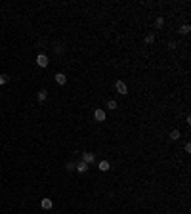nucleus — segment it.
Returning <instances> with one entry per match:
<instances>
[{
	"instance_id": "f257e3e1",
	"label": "nucleus",
	"mask_w": 191,
	"mask_h": 214,
	"mask_svg": "<svg viewBox=\"0 0 191 214\" xmlns=\"http://www.w3.org/2000/svg\"><path fill=\"white\" fill-rule=\"evenodd\" d=\"M94 117H96V121H98V123H103V121H105V111H103V109H96Z\"/></svg>"
},
{
	"instance_id": "f03ea898",
	"label": "nucleus",
	"mask_w": 191,
	"mask_h": 214,
	"mask_svg": "<svg viewBox=\"0 0 191 214\" xmlns=\"http://www.w3.org/2000/svg\"><path fill=\"white\" fill-rule=\"evenodd\" d=\"M37 65H38V67H46V65H48V57H46L44 54H40L37 57Z\"/></svg>"
},
{
	"instance_id": "7ed1b4c3",
	"label": "nucleus",
	"mask_w": 191,
	"mask_h": 214,
	"mask_svg": "<svg viewBox=\"0 0 191 214\" xmlns=\"http://www.w3.org/2000/svg\"><path fill=\"white\" fill-rule=\"evenodd\" d=\"M115 88H117V92H118V94H126V84H124L122 80H118L117 84H115Z\"/></svg>"
},
{
	"instance_id": "20e7f679",
	"label": "nucleus",
	"mask_w": 191,
	"mask_h": 214,
	"mask_svg": "<svg viewBox=\"0 0 191 214\" xmlns=\"http://www.w3.org/2000/svg\"><path fill=\"white\" fill-rule=\"evenodd\" d=\"M82 163H86V164L94 163V153H84L82 155Z\"/></svg>"
},
{
	"instance_id": "39448f33",
	"label": "nucleus",
	"mask_w": 191,
	"mask_h": 214,
	"mask_svg": "<svg viewBox=\"0 0 191 214\" xmlns=\"http://www.w3.org/2000/svg\"><path fill=\"white\" fill-rule=\"evenodd\" d=\"M75 168H77L78 172H86V170H88V164H86V163H82V161H80L78 164H75Z\"/></svg>"
},
{
	"instance_id": "423d86ee",
	"label": "nucleus",
	"mask_w": 191,
	"mask_h": 214,
	"mask_svg": "<svg viewBox=\"0 0 191 214\" xmlns=\"http://www.w3.org/2000/svg\"><path fill=\"white\" fill-rule=\"evenodd\" d=\"M55 82H57V84H65V82H67V78H65L63 73H57V75H55Z\"/></svg>"
},
{
	"instance_id": "0eeeda50",
	"label": "nucleus",
	"mask_w": 191,
	"mask_h": 214,
	"mask_svg": "<svg viewBox=\"0 0 191 214\" xmlns=\"http://www.w3.org/2000/svg\"><path fill=\"white\" fill-rule=\"evenodd\" d=\"M40 205H42V208H44V210H50L52 208V201L50 199H42Z\"/></svg>"
},
{
	"instance_id": "6e6552de",
	"label": "nucleus",
	"mask_w": 191,
	"mask_h": 214,
	"mask_svg": "<svg viewBox=\"0 0 191 214\" xmlns=\"http://www.w3.org/2000/svg\"><path fill=\"white\" fill-rule=\"evenodd\" d=\"M98 168H100L101 172H105V170H109V163H107V161H101V163L98 164Z\"/></svg>"
},
{
	"instance_id": "1a4fd4ad",
	"label": "nucleus",
	"mask_w": 191,
	"mask_h": 214,
	"mask_svg": "<svg viewBox=\"0 0 191 214\" xmlns=\"http://www.w3.org/2000/svg\"><path fill=\"white\" fill-rule=\"evenodd\" d=\"M170 140H180V130H172L170 132Z\"/></svg>"
},
{
	"instance_id": "9d476101",
	"label": "nucleus",
	"mask_w": 191,
	"mask_h": 214,
	"mask_svg": "<svg viewBox=\"0 0 191 214\" xmlns=\"http://www.w3.org/2000/svg\"><path fill=\"white\" fill-rule=\"evenodd\" d=\"M46 96H48V94H46V90H40V92H38V101H44L46 100Z\"/></svg>"
},
{
	"instance_id": "9b49d317",
	"label": "nucleus",
	"mask_w": 191,
	"mask_h": 214,
	"mask_svg": "<svg viewBox=\"0 0 191 214\" xmlns=\"http://www.w3.org/2000/svg\"><path fill=\"white\" fill-rule=\"evenodd\" d=\"M107 107H109V109H117V101H115V100H111L109 103H107Z\"/></svg>"
},
{
	"instance_id": "f8f14e48",
	"label": "nucleus",
	"mask_w": 191,
	"mask_h": 214,
	"mask_svg": "<svg viewBox=\"0 0 191 214\" xmlns=\"http://www.w3.org/2000/svg\"><path fill=\"white\" fill-rule=\"evenodd\" d=\"M163 23H164V19H163V17H157V21H155V25H157V27H163Z\"/></svg>"
},
{
	"instance_id": "ddd939ff",
	"label": "nucleus",
	"mask_w": 191,
	"mask_h": 214,
	"mask_svg": "<svg viewBox=\"0 0 191 214\" xmlns=\"http://www.w3.org/2000/svg\"><path fill=\"white\" fill-rule=\"evenodd\" d=\"M182 33H183V35H187V33H189V25H183V27H182Z\"/></svg>"
},
{
	"instance_id": "4468645a",
	"label": "nucleus",
	"mask_w": 191,
	"mask_h": 214,
	"mask_svg": "<svg viewBox=\"0 0 191 214\" xmlns=\"http://www.w3.org/2000/svg\"><path fill=\"white\" fill-rule=\"evenodd\" d=\"M153 40H155V37H153V35H149V37L145 38V42H147V44H151V42H153Z\"/></svg>"
},
{
	"instance_id": "2eb2a0df",
	"label": "nucleus",
	"mask_w": 191,
	"mask_h": 214,
	"mask_svg": "<svg viewBox=\"0 0 191 214\" xmlns=\"http://www.w3.org/2000/svg\"><path fill=\"white\" fill-rule=\"evenodd\" d=\"M6 82H8V78H6L4 75H0V84H6Z\"/></svg>"
}]
</instances>
